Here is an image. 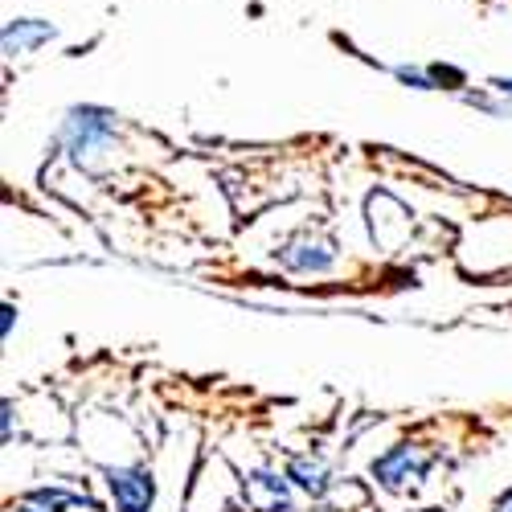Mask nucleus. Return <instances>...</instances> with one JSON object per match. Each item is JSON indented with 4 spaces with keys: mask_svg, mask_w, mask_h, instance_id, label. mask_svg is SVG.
I'll return each mask as SVG.
<instances>
[{
    "mask_svg": "<svg viewBox=\"0 0 512 512\" xmlns=\"http://www.w3.org/2000/svg\"><path fill=\"white\" fill-rule=\"evenodd\" d=\"M115 115L103 107H74L62 123V144L78 168H99V156L111 148Z\"/></svg>",
    "mask_w": 512,
    "mask_h": 512,
    "instance_id": "obj_1",
    "label": "nucleus"
},
{
    "mask_svg": "<svg viewBox=\"0 0 512 512\" xmlns=\"http://www.w3.org/2000/svg\"><path fill=\"white\" fill-rule=\"evenodd\" d=\"M435 455L418 447V443H394L390 451H381L373 463H369V476L386 488V492H406L414 488L418 480H426V472H431Z\"/></svg>",
    "mask_w": 512,
    "mask_h": 512,
    "instance_id": "obj_2",
    "label": "nucleus"
},
{
    "mask_svg": "<svg viewBox=\"0 0 512 512\" xmlns=\"http://www.w3.org/2000/svg\"><path fill=\"white\" fill-rule=\"evenodd\" d=\"M107 488L119 512H152L156 500V480L148 467L140 463H123V467H107Z\"/></svg>",
    "mask_w": 512,
    "mask_h": 512,
    "instance_id": "obj_3",
    "label": "nucleus"
},
{
    "mask_svg": "<svg viewBox=\"0 0 512 512\" xmlns=\"http://www.w3.org/2000/svg\"><path fill=\"white\" fill-rule=\"evenodd\" d=\"M275 259H279L287 271H304V275L312 271V275H320V271H328V267L336 263V242L324 238V234L304 230V234L287 238V242L275 250Z\"/></svg>",
    "mask_w": 512,
    "mask_h": 512,
    "instance_id": "obj_4",
    "label": "nucleus"
},
{
    "mask_svg": "<svg viewBox=\"0 0 512 512\" xmlns=\"http://www.w3.org/2000/svg\"><path fill=\"white\" fill-rule=\"evenodd\" d=\"M291 480L279 476V472H267V467H259V472H250L242 480V496L254 512H291Z\"/></svg>",
    "mask_w": 512,
    "mask_h": 512,
    "instance_id": "obj_5",
    "label": "nucleus"
},
{
    "mask_svg": "<svg viewBox=\"0 0 512 512\" xmlns=\"http://www.w3.org/2000/svg\"><path fill=\"white\" fill-rule=\"evenodd\" d=\"M295 488L300 492H308L312 500H324L332 488H336V480H332V467L320 459V455H295L291 463H287V472H283Z\"/></svg>",
    "mask_w": 512,
    "mask_h": 512,
    "instance_id": "obj_6",
    "label": "nucleus"
},
{
    "mask_svg": "<svg viewBox=\"0 0 512 512\" xmlns=\"http://www.w3.org/2000/svg\"><path fill=\"white\" fill-rule=\"evenodd\" d=\"M50 37H54V25H50V21L17 17V21H9V29H5V54H9V58H25V54H33V50L46 46Z\"/></svg>",
    "mask_w": 512,
    "mask_h": 512,
    "instance_id": "obj_7",
    "label": "nucleus"
},
{
    "mask_svg": "<svg viewBox=\"0 0 512 512\" xmlns=\"http://www.w3.org/2000/svg\"><path fill=\"white\" fill-rule=\"evenodd\" d=\"M25 500H33L37 508H46V512H70V508H91V512H95L91 496L70 492V488H62V484H41V488H29V492H25Z\"/></svg>",
    "mask_w": 512,
    "mask_h": 512,
    "instance_id": "obj_8",
    "label": "nucleus"
},
{
    "mask_svg": "<svg viewBox=\"0 0 512 512\" xmlns=\"http://www.w3.org/2000/svg\"><path fill=\"white\" fill-rule=\"evenodd\" d=\"M394 74H398V82H406V87H414V91H435V78H431V70H414V66H398Z\"/></svg>",
    "mask_w": 512,
    "mask_h": 512,
    "instance_id": "obj_9",
    "label": "nucleus"
},
{
    "mask_svg": "<svg viewBox=\"0 0 512 512\" xmlns=\"http://www.w3.org/2000/svg\"><path fill=\"white\" fill-rule=\"evenodd\" d=\"M13 316H17V308H13V304L0 308V336H9V332H13Z\"/></svg>",
    "mask_w": 512,
    "mask_h": 512,
    "instance_id": "obj_10",
    "label": "nucleus"
},
{
    "mask_svg": "<svg viewBox=\"0 0 512 512\" xmlns=\"http://www.w3.org/2000/svg\"><path fill=\"white\" fill-rule=\"evenodd\" d=\"M0 422H5V443H13V402L0 406Z\"/></svg>",
    "mask_w": 512,
    "mask_h": 512,
    "instance_id": "obj_11",
    "label": "nucleus"
},
{
    "mask_svg": "<svg viewBox=\"0 0 512 512\" xmlns=\"http://www.w3.org/2000/svg\"><path fill=\"white\" fill-rule=\"evenodd\" d=\"M13 512H46V508H37V504H33V500H25V496H21V500H17V504H13Z\"/></svg>",
    "mask_w": 512,
    "mask_h": 512,
    "instance_id": "obj_12",
    "label": "nucleus"
},
{
    "mask_svg": "<svg viewBox=\"0 0 512 512\" xmlns=\"http://www.w3.org/2000/svg\"><path fill=\"white\" fill-rule=\"evenodd\" d=\"M492 512H512V492H508V496H500V504H496Z\"/></svg>",
    "mask_w": 512,
    "mask_h": 512,
    "instance_id": "obj_13",
    "label": "nucleus"
}]
</instances>
